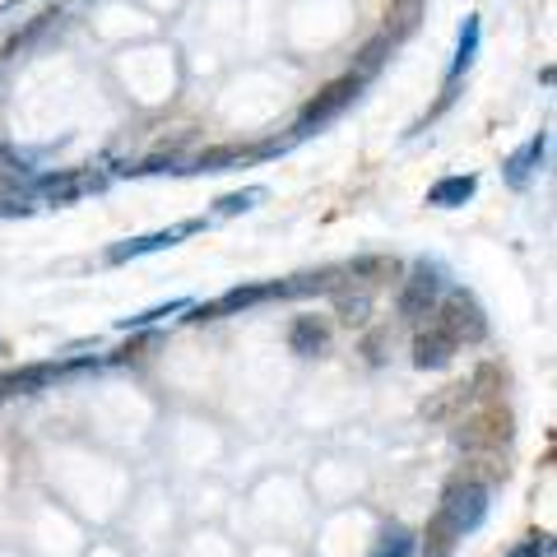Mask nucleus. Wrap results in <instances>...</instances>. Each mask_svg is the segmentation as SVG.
Returning a JSON list of instances; mask_svg holds the SVG:
<instances>
[{
    "label": "nucleus",
    "mask_w": 557,
    "mask_h": 557,
    "mask_svg": "<svg viewBox=\"0 0 557 557\" xmlns=\"http://www.w3.org/2000/svg\"><path fill=\"white\" fill-rule=\"evenodd\" d=\"M502 557H553V534H530V539H520V544L511 553H502Z\"/></svg>",
    "instance_id": "nucleus-18"
},
{
    "label": "nucleus",
    "mask_w": 557,
    "mask_h": 557,
    "mask_svg": "<svg viewBox=\"0 0 557 557\" xmlns=\"http://www.w3.org/2000/svg\"><path fill=\"white\" fill-rule=\"evenodd\" d=\"M413 548H418L413 530H405V525H386V530H381V544H376L372 557H413Z\"/></svg>",
    "instance_id": "nucleus-17"
},
{
    "label": "nucleus",
    "mask_w": 557,
    "mask_h": 557,
    "mask_svg": "<svg viewBox=\"0 0 557 557\" xmlns=\"http://www.w3.org/2000/svg\"><path fill=\"white\" fill-rule=\"evenodd\" d=\"M270 190L265 186H242L233 190V196H219L214 200V219H233V214H247V209H256L260 200H265Z\"/></svg>",
    "instance_id": "nucleus-13"
},
{
    "label": "nucleus",
    "mask_w": 557,
    "mask_h": 557,
    "mask_svg": "<svg viewBox=\"0 0 557 557\" xmlns=\"http://www.w3.org/2000/svg\"><path fill=\"white\" fill-rule=\"evenodd\" d=\"M270 298H293V284H237L228 293H219L214 302H190L186 311L190 317L186 321H223V317H242V311H251L260 302H270Z\"/></svg>",
    "instance_id": "nucleus-4"
},
{
    "label": "nucleus",
    "mask_w": 557,
    "mask_h": 557,
    "mask_svg": "<svg viewBox=\"0 0 557 557\" xmlns=\"http://www.w3.org/2000/svg\"><path fill=\"white\" fill-rule=\"evenodd\" d=\"M456 354H460V344L450 339L442 325H428L413 335V368L418 372H446L450 362H456Z\"/></svg>",
    "instance_id": "nucleus-8"
},
{
    "label": "nucleus",
    "mask_w": 557,
    "mask_h": 557,
    "mask_svg": "<svg viewBox=\"0 0 557 557\" xmlns=\"http://www.w3.org/2000/svg\"><path fill=\"white\" fill-rule=\"evenodd\" d=\"M0 354H5V339H0Z\"/></svg>",
    "instance_id": "nucleus-19"
},
{
    "label": "nucleus",
    "mask_w": 557,
    "mask_h": 557,
    "mask_svg": "<svg viewBox=\"0 0 557 557\" xmlns=\"http://www.w3.org/2000/svg\"><path fill=\"white\" fill-rule=\"evenodd\" d=\"M98 186H102V177H94V172H47V177L33 182V200L61 209V205H75L79 196H89Z\"/></svg>",
    "instance_id": "nucleus-7"
},
{
    "label": "nucleus",
    "mask_w": 557,
    "mask_h": 557,
    "mask_svg": "<svg viewBox=\"0 0 557 557\" xmlns=\"http://www.w3.org/2000/svg\"><path fill=\"white\" fill-rule=\"evenodd\" d=\"M362 89H368V79H362V75H344V79H335V84H325V89L302 108V116L293 121V139H307V135L325 131L330 121H339V116L362 98Z\"/></svg>",
    "instance_id": "nucleus-2"
},
{
    "label": "nucleus",
    "mask_w": 557,
    "mask_h": 557,
    "mask_svg": "<svg viewBox=\"0 0 557 557\" xmlns=\"http://www.w3.org/2000/svg\"><path fill=\"white\" fill-rule=\"evenodd\" d=\"M548 159V131H539L534 139H525L516 153H507V163H502V177H507L511 190H525L534 177H539V168H544Z\"/></svg>",
    "instance_id": "nucleus-9"
},
{
    "label": "nucleus",
    "mask_w": 557,
    "mask_h": 557,
    "mask_svg": "<svg viewBox=\"0 0 557 557\" xmlns=\"http://www.w3.org/2000/svg\"><path fill=\"white\" fill-rule=\"evenodd\" d=\"M196 233H205V219H182V223H172V228L145 233V237H126V242H116V247H108V265H126V260L168 251V247H177V242L196 237Z\"/></svg>",
    "instance_id": "nucleus-6"
},
{
    "label": "nucleus",
    "mask_w": 557,
    "mask_h": 557,
    "mask_svg": "<svg viewBox=\"0 0 557 557\" xmlns=\"http://www.w3.org/2000/svg\"><path fill=\"white\" fill-rule=\"evenodd\" d=\"M474 190H479L474 172H450V177H442V182L428 186V205H432V209H460V205L474 200Z\"/></svg>",
    "instance_id": "nucleus-10"
},
{
    "label": "nucleus",
    "mask_w": 557,
    "mask_h": 557,
    "mask_svg": "<svg viewBox=\"0 0 557 557\" xmlns=\"http://www.w3.org/2000/svg\"><path fill=\"white\" fill-rule=\"evenodd\" d=\"M190 298H172V302H159V307H149V311H139V317H121L116 330H145V325H159L168 317H177V311H186Z\"/></svg>",
    "instance_id": "nucleus-16"
},
{
    "label": "nucleus",
    "mask_w": 557,
    "mask_h": 557,
    "mask_svg": "<svg viewBox=\"0 0 557 557\" xmlns=\"http://www.w3.org/2000/svg\"><path fill=\"white\" fill-rule=\"evenodd\" d=\"M432 325H442L456 344H479L487 335V321H483V307L469 298L465 288H446V298L437 302V311H432Z\"/></svg>",
    "instance_id": "nucleus-5"
},
{
    "label": "nucleus",
    "mask_w": 557,
    "mask_h": 557,
    "mask_svg": "<svg viewBox=\"0 0 557 557\" xmlns=\"http://www.w3.org/2000/svg\"><path fill=\"white\" fill-rule=\"evenodd\" d=\"M487 520V487L465 479V483H450L442 493V507H437V520H432V539H437V553L432 557H446L450 544L465 534H474Z\"/></svg>",
    "instance_id": "nucleus-1"
},
{
    "label": "nucleus",
    "mask_w": 557,
    "mask_h": 557,
    "mask_svg": "<svg viewBox=\"0 0 557 557\" xmlns=\"http://www.w3.org/2000/svg\"><path fill=\"white\" fill-rule=\"evenodd\" d=\"M479 47H483V24H479V14H465L460 38H456V61H450V70H446V84H460L469 75V65L479 61Z\"/></svg>",
    "instance_id": "nucleus-11"
},
{
    "label": "nucleus",
    "mask_w": 557,
    "mask_h": 557,
    "mask_svg": "<svg viewBox=\"0 0 557 557\" xmlns=\"http://www.w3.org/2000/svg\"><path fill=\"white\" fill-rule=\"evenodd\" d=\"M51 376H57V368H24V372H10V376H0V395H33L38 386H47Z\"/></svg>",
    "instance_id": "nucleus-15"
},
{
    "label": "nucleus",
    "mask_w": 557,
    "mask_h": 557,
    "mask_svg": "<svg viewBox=\"0 0 557 557\" xmlns=\"http://www.w3.org/2000/svg\"><path fill=\"white\" fill-rule=\"evenodd\" d=\"M391 51H395V38H391V33H381V38H372L368 47L358 51V65H354V75H362V79L372 84V75H376L381 65H386V57H391Z\"/></svg>",
    "instance_id": "nucleus-14"
},
{
    "label": "nucleus",
    "mask_w": 557,
    "mask_h": 557,
    "mask_svg": "<svg viewBox=\"0 0 557 557\" xmlns=\"http://www.w3.org/2000/svg\"><path fill=\"white\" fill-rule=\"evenodd\" d=\"M288 348L298 358H321L330 348V325L321 317H298L288 325Z\"/></svg>",
    "instance_id": "nucleus-12"
},
{
    "label": "nucleus",
    "mask_w": 557,
    "mask_h": 557,
    "mask_svg": "<svg viewBox=\"0 0 557 557\" xmlns=\"http://www.w3.org/2000/svg\"><path fill=\"white\" fill-rule=\"evenodd\" d=\"M446 288H450V274H446L442 260H413L405 288H399V317H405V321L432 317L437 302L446 298Z\"/></svg>",
    "instance_id": "nucleus-3"
}]
</instances>
